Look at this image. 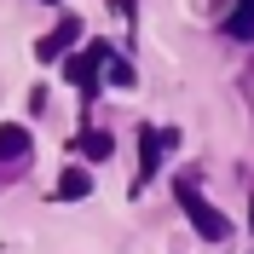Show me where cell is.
<instances>
[{"label":"cell","instance_id":"obj_10","mask_svg":"<svg viewBox=\"0 0 254 254\" xmlns=\"http://www.w3.org/2000/svg\"><path fill=\"white\" fill-rule=\"evenodd\" d=\"M249 225H254V208H249Z\"/></svg>","mask_w":254,"mask_h":254},{"label":"cell","instance_id":"obj_6","mask_svg":"<svg viewBox=\"0 0 254 254\" xmlns=\"http://www.w3.org/2000/svg\"><path fill=\"white\" fill-rule=\"evenodd\" d=\"M225 35L254 41V0H237V6H231V17H225Z\"/></svg>","mask_w":254,"mask_h":254},{"label":"cell","instance_id":"obj_11","mask_svg":"<svg viewBox=\"0 0 254 254\" xmlns=\"http://www.w3.org/2000/svg\"><path fill=\"white\" fill-rule=\"evenodd\" d=\"M47 6H52V0H47Z\"/></svg>","mask_w":254,"mask_h":254},{"label":"cell","instance_id":"obj_7","mask_svg":"<svg viewBox=\"0 0 254 254\" xmlns=\"http://www.w3.org/2000/svg\"><path fill=\"white\" fill-rule=\"evenodd\" d=\"M156 162H162V133H139V168H144V179L156 174Z\"/></svg>","mask_w":254,"mask_h":254},{"label":"cell","instance_id":"obj_4","mask_svg":"<svg viewBox=\"0 0 254 254\" xmlns=\"http://www.w3.org/2000/svg\"><path fill=\"white\" fill-rule=\"evenodd\" d=\"M23 156H29V127L6 122L0 127V168H6V162H23Z\"/></svg>","mask_w":254,"mask_h":254},{"label":"cell","instance_id":"obj_2","mask_svg":"<svg viewBox=\"0 0 254 254\" xmlns=\"http://www.w3.org/2000/svg\"><path fill=\"white\" fill-rule=\"evenodd\" d=\"M110 58H116L110 47H87V52H75V58L64 64V75L75 81V87H93V81H98V69H104Z\"/></svg>","mask_w":254,"mask_h":254},{"label":"cell","instance_id":"obj_9","mask_svg":"<svg viewBox=\"0 0 254 254\" xmlns=\"http://www.w3.org/2000/svg\"><path fill=\"white\" fill-rule=\"evenodd\" d=\"M110 81H116V87H133V81H139V75H133V64H122V58H110Z\"/></svg>","mask_w":254,"mask_h":254},{"label":"cell","instance_id":"obj_8","mask_svg":"<svg viewBox=\"0 0 254 254\" xmlns=\"http://www.w3.org/2000/svg\"><path fill=\"white\" fill-rule=\"evenodd\" d=\"M81 150L104 162V156H110V133H87V139H81Z\"/></svg>","mask_w":254,"mask_h":254},{"label":"cell","instance_id":"obj_1","mask_svg":"<svg viewBox=\"0 0 254 254\" xmlns=\"http://www.w3.org/2000/svg\"><path fill=\"white\" fill-rule=\"evenodd\" d=\"M174 190H179V208H185V220L196 225V231H202L208 243L231 237V220H225V214H220V208H214V202H208V196H202V190H196V185H190V179H179Z\"/></svg>","mask_w":254,"mask_h":254},{"label":"cell","instance_id":"obj_5","mask_svg":"<svg viewBox=\"0 0 254 254\" xmlns=\"http://www.w3.org/2000/svg\"><path fill=\"white\" fill-rule=\"evenodd\" d=\"M87 190H93V179H87V168H64V174H58V196H64V202H81Z\"/></svg>","mask_w":254,"mask_h":254},{"label":"cell","instance_id":"obj_3","mask_svg":"<svg viewBox=\"0 0 254 254\" xmlns=\"http://www.w3.org/2000/svg\"><path fill=\"white\" fill-rule=\"evenodd\" d=\"M75 41H81V17H58V29H52V35H47V41H41L35 52L52 64V58H64V52L75 47Z\"/></svg>","mask_w":254,"mask_h":254}]
</instances>
